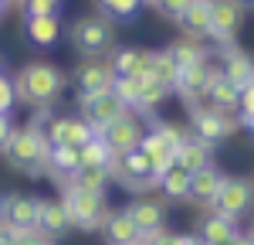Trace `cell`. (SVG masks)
Masks as SVG:
<instances>
[{"instance_id": "6da1fadb", "label": "cell", "mask_w": 254, "mask_h": 245, "mask_svg": "<svg viewBox=\"0 0 254 245\" xmlns=\"http://www.w3.org/2000/svg\"><path fill=\"white\" fill-rule=\"evenodd\" d=\"M64 72L51 61H27L14 75V92L17 102L27 109H55V102L64 96Z\"/></svg>"}, {"instance_id": "7a4b0ae2", "label": "cell", "mask_w": 254, "mask_h": 245, "mask_svg": "<svg viewBox=\"0 0 254 245\" xmlns=\"http://www.w3.org/2000/svg\"><path fill=\"white\" fill-rule=\"evenodd\" d=\"M10 170H17L24 177H41L48 174V157H51V143L38 136L31 126H14L7 146L0 150Z\"/></svg>"}, {"instance_id": "3957f363", "label": "cell", "mask_w": 254, "mask_h": 245, "mask_svg": "<svg viewBox=\"0 0 254 245\" xmlns=\"http://www.w3.org/2000/svg\"><path fill=\"white\" fill-rule=\"evenodd\" d=\"M61 204L68 211V222L75 232H102L105 222L112 218V208L105 201V194L85 191L78 184H64L61 187Z\"/></svg>"}, {"instance_id": "277c9868", "label": "cell", "mask_w": 254, "mask_h": 245, "mask_svg": "<svg viewBox=\"0 0 254 245\" xmlns=\"http://www.w3.org/2000/svg\"><path fill=\"white\" fill-rule=\"evenodd\" d=\"M68 44L78 58H105L116 48V31L112 20L102 14H81L68 24Z\"/></svg>"}, {"instance_id": "5b68a950", "label": "cell", "mask_w": 254, "mask_h": 245, "mask_svg": "<svg viewBox=\"0 0 254 245\" xmlns=\"http://www.w3.org/2000/svg\"><path fill=\"white\" fill-rule=\"evenodd\" d=\"M112 181L132 194H149L159 187V170L146 160L142 150H129V153H119L112 160Z\"/></svg>"}, {"instance_id": "8992f818", "label": "cell", "mask_w": 254, "mask_h": 245, "mask_svg": "<svg viewBox=\"0 0 254 245\" xmlns=\"http://www.w3.org/2000/svg\"><path fill=\"white\" fill-rule=\"evenodd\" d=\"M75 102H78L81 120L88 122L95 133H102L105 126H112L122 113H129L112 89H105V92H92V96H81V92H78V99H75Z\"/></svg>"}, {"instance_id": "52a82bcc", "label": "cell", "mask_w": 254, "mask_h": 245, "mask_svg": "<svg viewBox=\"0 0 254 245\" xmlns=\"http://www.w3.org/2000/svg\"><path fill=\"white\" fill-rule=\"evenodd\" d=\"M244 14H248V7L241 0H210V34L207 38L217 41V48L234 44L237 31L244 24Z\"/></svg>"}, {"instance_id": "ba28073f", "label": "cell", "mask_w": 254, "mask_h": 245, "mask_svg": "<svg viewBox=\"0 0 254 245\" xmlns=\"http://www.w3.org/2000/svg\"><path fill=\"white\" fill-rule=\"evenodd\" d=\"M254 204V184L248 177H224L217 198L210 201V211L227 215V218H244Z\"/></svg>"}, {"instance_id": "9c48e42d", "label": "cell", "mask_w": 254, "mask_h": 245, "mask_svg": "<svg viewBox=\"0 0 254 245\" xmlns=\"http://www.w3.org/2000/svg\"><path fill=\"white\" fill-rule=\"evenodd\" d=\"M237 129H241V120H237L234 113H220V109H210V113H190V133H193L196 140L210 143V146L231 140Z\"/></svg>"}, {"instance_id": "30bf717a", "label": "cell", "mask_w": 254, "mask_h": 245, "mask_svg": "<svg viewBox=\"0 0 254 245\" xmlns=\"http://www.w3.org/2000/svg\"><path fill=\"white\" fill-rule=\"evenodd\" d=\"M98 136L109 143V150H112L116 157H119V153H129V150H136L139 140L146 136V120H142L139 113L129 109V113H122L112 126H105Z\"/></svg>"}, {"instance_id": "8fae6325", "label": "cell", "mask_w": 254, "mask_h": 245, "mask_svg": "<svg viewBox=\"0 0 254 245\" xmlns=\"http://www.w3.org/2000/svg\"><path fill=\"white\" fill-rule=\"evenodd\" d=\"M105 61L112 68V79H146L153 68V48H136V44L112 48Z\"/></svg>"}, {"instance_id": "7c38bea8", "label": "cell", "mask_w": 254, "mask_h": 245, "mask_svg": "<svg viewBox=\"0 0 254 245\" xmlns=\"http://www.w3.org/2000/svg\"><path fill=\"white\" fill-rule=\"evenodd\" d=\"M0 218L7 225V232H34V225H38V198L34 194H20V191L3 194Z\"/></svg>"}, {"instance_id": "4fadbf2b", "label": "cell", "mask_w": 254, "mask_h": 245, "mask_svg": "<svg viewBox=\"0 0 254 245\" xmlns=\"http://www.w3.org/2000/svg\"><path fill=\"white\" fill-rule=\"evenodd\" d=\"M217 72H220V65H214V61H196V65H190V68H180L176 92H180L183 102L190 106V102H196L200 96H207V89H210V82H214Z\"/></svg>"}, {"instance_id": "5bb4252c", "label": "cell", "mask_w": 254, "mask_h": 245, "mask_svg": "<svg viewBox=\"0 0 254 245\" xmlns=\"http://www.w3.org/2000/svg\"><path fill=\"white\" fill-rule=\"evenodd\" d=\"M126 215L136 222L139 235L156 232V228L166 225V198H159V194H139L136 201H129Z\"/></svg>"}, {"instance_id": "9a60e30c", "label": "cell", "mask_w": 254, "mask_h": 245, "mask_svg": "<svg viewBox=\"0 0 254 245\" xmlns=\"http://www.w3.org/2000/svg\"><path fill=\"white\" fill-rule=\"evenodd\" d=\"M71 82H75V89H78L81 96L105 92V89H112V68H109L105 58H81Z\"/></svg>"}, {"instance_id": "2e32d148", "label": "cell", "mask_w": 254, "mask_h": 245, "mask_svg": "<svg viewBox=\"0 0 254 245\" xmlns=\"http://www.w3.org/2000/svg\"><path fill=\"white\" fill-rule=\"evenodd\" d=\"M220 75L227 82H234L237 89H244L254 79V55H248L237 44H224L220 48Z\"/></svg>"}, {"instance_id": "e0dca14e", "label": "cell", "mask_w": 254, "mask_h": 245, "mask_svg": "<svg viewBox=\"0 0 254 245\" xmlns=\"http://www.w3.org/2000/svg\"><path fill=\"white\" fill-rule=\"evenodd\" d=\"M64 34L61 14H41V17H24V41L34 48H51Z\"/></svg>"}, {"instance_id": "ac0fdd59", "label": "cell", "mask_w": 254, "mask_h": 245, "mask_svg": "<svg viewBox=\"0 0 254 245\" xmlns=\"http://www.w3.org/2000/svg\"><path fill=\"white\" fill-rule=\"evenodd\" d=\"M95 136V129L81 116H58L51 126V146H85V143Z\"/></svg>"}, {"instance_id": "d6986e66", "label": "cell", "mask_w": 254, "mask_h": 245, "mask_svg": "<svg viewBox=\"0 0 254 245\" xmlns=\"http://www.w3.org/2000/svg\"><path fill=\"white\" fill-rule=\"evenodd\" d=\"M68 228H71V222H68V211H64L61 198H38V225H34V232L48 235V239H58Z\"/></svg>"}, {"instance_id": "ffe728a7", "label": "cell", "mask_w": 254, "mask_h": 245, "mask_svg": "<svg viewBox=\"0 0 254 245\" xmlns=\"http://www.w3.org/2000/svg\"><path fill=\"white\" fill-rule=\"evenodd\" d=\"M81 170V146H51L48 157V177L55 184H71L75 174Z\"/></svg>"}, {"instance_id": "44dd1931", "label": "cell", "mask_w": 254, "mask_h": 245, "mask_svg": "<svg viewBox=\"0 0 254 245\" xmlns=\"http://www.w3.org/2000/svg\"><path fill=\"white\" fill-rule=\"evenodd\" d=\"M176 27L183 31V38H207L210 34V0H190L187 10L176 17Z\"/></svg>"}, {"instance_id": "7402d4cb", "label": "cell", "mask_w": 254, "mask_h": 245, "mask_svg": "<svg viewBox=\"0 0 254 245\" xmlns=\"http://www.w3.org/2000/svg\"><path fill=\"white\" fill-rule=\"evenodd\" d=\"M224 170L220 167H203V170H193V181H190V194H187V201L193 204H207L210 208V201L217 198V191H220V184H224Z\"/></svg>"}, {"instance_id": "603a6c76", "label": "cell", "mask_w": 254, "mask_h": 245, "mask_svg": "<svg viewBox=\"0 0 254 245\" xmlns=\"http://www.w3.org/2000/svg\"><path fill=\"white\" fill-rule=\"evenodd\" d=\"M237 232V218H227V215H217V211H210L203 222H200V228H196V239L203 245H224L231 242Z\"/></svg>"}, {"instance_id": "cb8c5ba5", "label": "cell", "mask_w": 254, "mask_h": 245, "mask_svg": "<svg viewBox=\"0 0 254 245\" xmlns=\"http://www.w3.org/2000/svg\"><path fill=\"white\" fill-rule=\"evenodd\" d=\"M173 160L193 174V170H203V167H210V163H214V146H210V143H203V140H196L193 133H190L187 140L180 143V150L173 153Z\"/></svg>"}, {"instance_id": "d4e9b609", "label": "cell", "mask_w": 254, "mask_h": 245, "mask_svg": "<svg viewBox=\"0 0 254 245\" xmlns=\"http://www.w3.org/2000/svg\"><path fill=\"white\" fill-rule=\"evenodd\" d=\"M190 181H193V174L187 170V167H180V163H170L163 174H159V198H170V201H187V194H190Z\"/></svg>"}, {"instance_id": "484cf974", "label": "cell", "mask_w": 254, "mask_h": 245, "mask_svg": "<svg viewBox=\"0 0 254 245\" xmlns=\"http://www.w3.org/2000/svg\"><path fill=\"white\" fill-rule=\"evenodd\" d=\"M102 239H105V245H136L139 242V228L126 215V208L122 211H112V218L102 228Z\"/></svg>"}, {"instance_id": "4316f807", "label": "cell", "mask_w": 254, "mask_h": 245, "mask_svg": "<svg viewBox=\"0 0 254 245\" xmlns=\"http://www.w3.org/2000/svg\"><path fill=\"white\" fill-rule=\"evenodd\" d=\"M173 92L166 89V85H159L156 79H139V99H136V109L132 113H139L142 120H149V116H156V109L163 106V102L170 99Z\"/></svg>"}, {"instance_id": "83f0119b", "label": "cell", "mask_w": 254, "mask_h": 245, "mask_svg": "<svg viewBox=\"0 0 254 245\" xmlns=\"http://www.w3.org/2000/svg\"><path fill=\"white\" fill-rule=\"evenodd\" d=\"M166 51H170V58H173L180 68H190L196 61H210V48L200 44L196 38H180V41H173V44H166Z\"/></svg>"}, {"instance_id": "f1b7e54d", "label": "cell", "mask_w": 254, "mask_h": 245, "mask_svg": "<svg viewBox=\"0 0 254 245\" xmlns=\"http://www.w3.org/2000/svg\"><path fill=\"white\" fill-rule=\"evenodd\" d=\"M207 96H210V102H214L220 113H237V102H241V89H237L234 82H227L220 72L214 75V82H210V89H207Z\"/></svg>"}, {"instance_id": "f546056e", "label": "cell", "mask_w": 254, "mask_h": 245, "mask_svg": "<svg viewBox=\"0 0 254 245\" xmlns=\"http://www.w3.org/2000/svg\"><path fill=\"white\" fill-rule=\"evenodd\" d=\"M149 79H156L159 85H166L170 92H176L180 65L170 58V51H166V48H156V51H153V68H149Z\"/></svg>"}, {"instance_id": "4dcf8cb0", "label": "cell", "mask_w": 254, "mask_h": 245, "mask_svg": "<svg viewBox=\"0 0 254 245\" xmlns=\"http://www.w3.org/2000/svg\"><path fill=\"white\" fill-rule=\"evenodd\" d=\"M139 150L146 153V160L153 163V167H156L159 174H163V170H166V167L173 163V150H170L166 143L159 140V136L153 133V129H149V126H146V136L139 140Z\"/></svg>"}, {"instance_id": "1f68e13d", "label": "cell", "mask_w": 254, "mask_h": 245, "mask_svg": "<svg viewBox=\"0 0 254 245\" xmlns=\"http://www.w3.org/2000/svg\"><path fill=\"white\" fill-rule=\"evenodd\" d=\"M146 122H149V129H153V133H156V136L166 143L173 153L180 150V143L190 136V126H180V122H173V120H159V116H149Z\"/></svg>"}, {"instance_id": "d6a6232c", "label": "cell", "mask_w": 254, "mask_h": 245, "mask_svg": "<svg viewBox=\"0 0 254 245\" xmlns=\"http://www.w3.org/2000/svg\"><path fill=\"white\" fill-rule=\"evenodd\" d=\"M95 7L105 20H132L146 3L142 0H95Z\"/></svg>"}, {"instance_id": "836d02e7", "label": "cell", "mask_w": 254, "mask_h": 245, "mask_svg": "<svg viewBox=\"0 0 254 245\" xmlns=\"http://www.w3.org/2000/svg\"><path fill=\"white\" fill-rule=\"evenodd\" d=\"M112 160H116V153L109 150V143L102 140L98 133L81 146V167H109L112 170Z\"/></svg>"}, {"instance_id": "e575fe53", "label": "cell", "mask_w": 254, "mask_h": 245, "mask_svg": "<svg viewBox=\"0 0 254 245\" xmlns=\"http://www.w3.org/2000/svg\"><path fill=\"white\" fill-rule=\"evenodd\" d=\"M71 184H78L85 191H95V194H105V187L112 184V170L109 167H81Z\"/></svg>"}, {"instance_id": "d590c367", "label": "cell", "mask_w": 254, "mask_h": 245, "mask_svg": "<svg viewBox=\"0 0 254 245\" xmlns=\"http://www.w3.org/2000/svg\"><path fill=\"white\" fill-rule=\"evenodd\" d=\"M112 92H116L126 109H136L139 99V79H112Z\"/></svg>"}, {"instance_id": "8d00e7d4", "label": "cell", "mask_w": 254, "mask_h": 245, "mask_svg": "<svg viewBox=\"0 0 254 245\" xmlns=\"http://www.w3.org/2000/svg\"><path fill=\"white\" fill-rule=\"evenodd\" d=\"M24 17H41V14H61L64 0H17Z\"/></svg>"}, {"instance_id": "74e56055", "label": "cell", "mask_w": 254, "mask_h": 245, "mask_svg": "<svg viewBox=\"0 0 254 245\" xmlns=\"http://www.w3.org/2000/svg\"><path fill=\"white\" fill-rule=\"evenodd\" d=\"M7 245H58V239H48L41 232H7Z\"/></svg>"}, {"instance_id": "f35d334b", "label": "cell", "mask_w": 254, "mask_h": 245, "mask_svg": "<svg viewBox=\"0 0 254 245\" xmlns=\"http://www.w3.org/2000/svg\"><path fill=\"white\" fill-rule=\"evenodd\" d=\"M17 106V92H14V79L0 75V113H10Z\"/></svg>"}, {"instance_id": "ab89813d", "label": "cell", "mask_w": 254, "mask_h": 245, "mask_svg": "<svg viewBox=\"0 0 254 245\" xmlns=\"http://www.w3.org/2000/svg\"><path fill=\"white\" fill-rule=\"evenodd\" d=\"M187 3H190V0H153V10H159L163 17L176 20L183 10H187Z\"/></svg>"}, {"instance_id": "60d3db41", "label": "cell", "mask_w": 254, "mask_h": 245, "mask_svg": "<svg viewBox=\"0 0 254 245\" xmlns=\"http://www.w3.org/2000/svg\"><path fill=\"white\" fill-rule=\"evenodd\" d=\"M254 116V79L241 89V102H237V120H248Z\"/></svg>"}, {"instance_id": "b9f144b4", "label": "cell", "mask_w": 254, "mask_h": 245, "mask_svg": "<svg viewBox=\"0 0 254 245\" xmlns=\"http://www.w3.org/2000/svg\"><path fill=\"white\" fill-rule=\"evenodd\" d=\"M170 228L163 225V228H156V232H146V235H139V245H170Z\"/></svg>"}, {"instance_id": "7bdbcfd3", "label": "cell", "mask_w": 254, "mask_h": 245, "mask_svg": "<svg viewBox=\"0 0 254 245\" xmlns=\"http://www.w3.org/2000/svg\"><path fill=\"white\" fill-rule=\"evenodd\" d=\"M10 133H14V122H10V113H0V150L7 146V140H10Z\"/></svg>"}, {"instance_id": "ee69618b", "label": "cell", "mask_w": 254, "mask_h": 245, "mask_svg": "<svg viewBox=\"0 0 254 245\" xmlns=\"http://www.w3.org/2000/svg\"><path fill=\"white\" fill-rule=\"evenodd\" d=\"M170 245H200V239H196L193 232H173L170 235Z\"/></svg>"}, {"instance_id": "f6af8a7d", "label": "cell", "mask_w": 254, "mask_h": 245, "mask_svg": "<svg viewBox=\"0 0 254 245\" xmlns=\"http://www.w3.org/2000/svg\"><path fill=\"white\" fill-rule=\"evenodd\" d=\"M227 245H254V235H251V232H237Z\"/></svg>"}, {"instance_id": "bcb514c9", "label": "cell", "mask_w": 254, "mask_h": 245, "mask_svg": "<svg viewBox=\"0 0 254 245\" xmlns=\"http://www.w3.org/2000/svg\"><path fill=\"white\" fill-rule=\"evenodd\" d=\"M241 126H244V129H248V133L254 136V116H248V120H241Z\"/></svg>"}, {"instance_id": "7dc6e473", "label": "cell", "mask_w": 254, "mask_h": 245, "mask_svg": "<svg viewBox=\"0 0 254 245\" xmlns=\"http://www.w3.org/2000/svg\"><path fill=\"white\" fill-rule=\"evenodd\" d=\"M3 14H7V7H3V3H0V20H3Z\"/></svg>"}, {"instance_id": "c3c4849f", "label": "cell", "mask_w": 254, "mask_h": 245, "mask_svg": "<svg viewBox=\"0 0 254 245\" xmlns=\"http://www.w3.org/2000/svg\"><path fill=\"white\" fill-rule=\"evenodd\" d=\"M241 3H244V7H254V0H241Z\"/></svg>"}, {"instance_id": "681fc988", "label": "cell", "mask_w": 254, "mask_h": 245, "mask_svg": "<svg viewBox=\"0 0 254 245\" xmlns=\"http://www.w3.org/2000/svg\"><path fill=\"white\" fill-rule=\"evenodd\" d=\"M0 75H7V72H3V61H0Z\"/></svg>"}, {"instance_id": "f907efd6", "label": "cell", "mask_w": 254, "mask_h": 245, "mask_svg": "<svg viewBox=\"0 0 254 245\" xmlns=\"http://www.w3.org/2000/svg\"><path fill=\"white\" fill-rule=\"evenodd\" d=\"M0 3H3V7H7V3H10V0H0Z\"/></svg>"}, {"instance_id": "816d5d0a", "label": "cell", "mask_w": 254, "mask_h": 245, "mask_svg": "<svg viewBox=\"0 0 254 245\" xmlns=\"http://www.w3.org/2000/svg\"><path fill=\"white\" fill-rule=\"evenodd\" d=\"M251 235H254V225H251Z\"/></svg>"}, {"instance_id": "f5cc1de1", "label": "cell", "mask_w": 254, "mask_h": 245, "mask_svg": "<svg viewBox=\"0 0 254 245\" xmlns=\"http://www.w3.org/2000/svg\"><path fill=\"white\" fill-rule=\"evenodd\" d=\"M136 245H139V242H136Z\"/></svg>"}]
</instances>
